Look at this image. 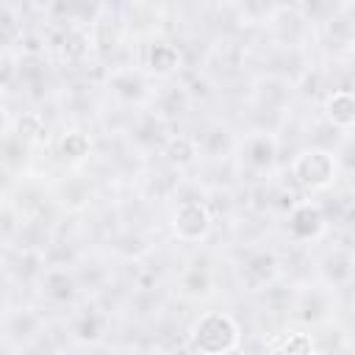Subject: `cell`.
Returning <instances> with one entry per match:
<instances>
[{
  "label": "cell",
  "instance_id": "4",
  "mask_svg": "<svg viewBox=\"0 0 355 355\" xmlns=\"http://www.w3.org/2000/svg\"><path fill=\"white\" fill-rule=\"evenodd\" d=\"M288 227H291V233L300 236V239H316V236L324 230V216H322L319 205H313V202H300V205L291 211Z\"/></svg>",
  "mask_w": 355,
  "mask_h": 355
},
{
  "label": "cell",
  "instance_id": "8",
  "mask_svg": "<svg viewBox=\"0 0 355 355\" xmlns=\"http://www.w3.org/2000/svg\"><path fill=\"white\" fill-rule=\"evenodd\" d=\"M311 338L305 336V333H297V330H291V333H286L283 336V344L277 347V355H311Z\"/></svg>",
  "mask_w": 355,
  "mask_h": 355
},
{
  "label": "cell",
  "instance_id": "1",
  "mask_svg": "<svg viewBox=\"0 0 355 355\" xmlns=\"http://www.w3.org/2000/svg\"><path fill=\"white\" fill-rule=\"evenodd\" d=\"M239 344V324L233 316L222 311H211L200 316V322L191 330V347L202 355H225Z\"/></svg>",
  "mask_w": 355,
  "mask_h": 355
},
{
  "label": "cell",
  "instance_id": "5",
  "mask_svg": "<svg viewBox=\"0 0 355 355\" xmlns=\"http://www.w3.org/2000/svg\"><path fill=\"white\" fill-rule=\"evenodd\" d=\"M324 114L338 128L355 125V94H349V92H333L327 97V103H324Z\"/></svg>",
  "mask_w": 355,
  "mask_h": 355
},
{
  "label": "cell",
  "instance_id": "3",
  "mask_svg": "<svg viewBox=\"0 0 355 355\" xmlns=\"http://www.w3.org/2000/svg\"><path fill=\"white\" fill-rule=\"evenodd\" d=\"M208 230H211V214H208V208L202 202L189 200L175 211V233H178V239L197 241V239L208 236Z\"/></svg>",
  "mask_w": 355,
  "mask_h": 355
},
{
  "label": "cell",
  "instance_id": "2",
  "mask_svg": "<svg viewBox=\"0 0 355 355\" xmlns=\"http://www.w3.org/2000/svg\"><path fill=\"white\" fill-rule=\"evenodd\" d=\"M291 169L305 189H324L336 178V158L324 150H305L294 158Z\"/></svg>",
  "mask_w": 355,
  "mask_h": 355
},
{
  "label": "cell",
  "instance_id": "9",
  "mask_svg": "<svg viewBox=\"0 0 355 355\" xmlns=\"http://www.w3.org/2000/svg\"><path fill=\"white\" fill-rule=\"evenodd\" d=\"M61 150H64L67 155H72V158H80V155H86V150H89V139H86L83 133H69V136H64Z\"/></svg>",
  "mask_w": 355,
  "mask_h": 355
},
{
  "label": "cell",
  "instance_id": "6",
  "mask_svg": "<svg viewBox=\"0 0 355 355\" xmlns=\"http://www.w3.org/2000/svg\"><path fill=\"white\" fill-rule=\"evenodd\" d=\"M164 153L172 164H191L197 155V147H194V139H189V136H172L166 141Z\"/></svg>",
  "mask_w": 355,
  "mask_h": 355
},
{
  "label": "cell",
  "instance_id": "7",
  "mask_svg": "<svg viewBox=\"0 0 355 355\" xmlns=\"http://www.w3.org/2000/svg\"><path fill=\"white\" fill-rule=\"evenodd\" d=\"M150 67H153L155 72H161V75L172 72V69L178 67V50H175L172 44H155V47L150 50Z\"/></svg>",
  "mask_w": 355,
  "mask_h": 355
}]
</instances>
